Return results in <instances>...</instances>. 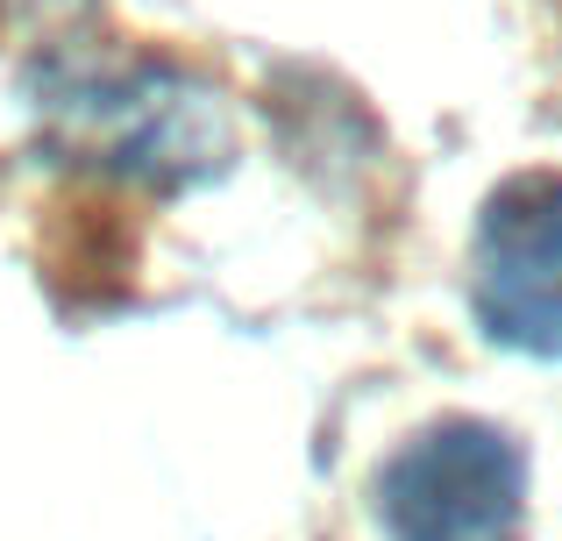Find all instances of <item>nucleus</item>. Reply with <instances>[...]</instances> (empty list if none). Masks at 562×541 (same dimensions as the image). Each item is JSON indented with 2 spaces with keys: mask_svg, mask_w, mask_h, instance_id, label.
<instances>
[{
  "mask_svg": "<svg viewBox=\"0 0 562 541\" xmlns=\"http://www.w3.org/2000/svg\"><path fill=\"white\" fill-rule=\"evenodd\" d=\"M527 514V457L492 420H435L378 471L392 541H513Z\"/></svg>",
  "mask_w": 562,
  "mask_h": 541,
  "instance_id": "obj_1",
  "label": "nucleus"
},
{
  "mask_svg": "<svg viewBox=\"0 0 562 541\" xmlns=\"http://www.w3.org/2000/svg\"><path fill=\"white\" fill-rule=\"evenodd\" d=\"M477 320L492 342L562 357V179L520 171L477 222Z\"/></svg>",
  "mask_w": 562,
  "mask_h": 541,
  "instance_id": "obj_2",
  "label": "nucleus"
}]
</instances>
